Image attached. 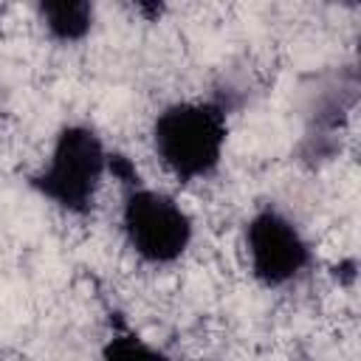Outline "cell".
I'll use <instances>...</instances> for the list:
<instances>
[{
	"instance_id": "obj_5",
	"label": "cell",
	"mask_w": 361,
	"mask_h": 361,
	"mask_svg": "<svg viewBox=\"0 0 361 361\" xmlns=\"http://www.w3.org/2000/svg\"><path fill=\"white\" fill-rule=\"evenodd\" d=\"M358 99V76L353 68L330 76L307 102V124L302 135L305 161H330L338 152V130Z\"/></svg>"
},
{
	"instance_id": "obj_2",
	"label": "cell",
	"mask_w": 361,
	"mask_h": 361,
	"mask_svg": "<svg viewBox=\"0 0 361 361\" xmlns=\"http://www.w3.org/2000/svg\"><path fill=\"white\" fill-rule=\"evenodd\" d=\"M107 147L87 124L59 127L51 155L28 178L31 189L71 217H85L96 206L99 186L107 175Z\"/></svg>"
},
{
	"instance_id": "obj_3",
	"label": "cell",
	"mask_w": 361,
	"mask_h": 361,
	"mask_svg": "<svg viewBox=\"0 0 361 361\" xmlns=\"http://www.w3.org/2000/svg\"><path fill=\"white\" fill-rule=\"evenodd\" d=\"M121 231L130 251L147 265L178 262L195 237V226L186 209L172 195L144 183L124 192Z\"/></svg>"
},
{
	"instance_id": "obj_7",
	"label": "cell",
	"mask_w": 361,
	"mask_h": 361,
	"mask_svg": "<svg viewBox=\"0 0 361 361\" xmlns=\"http://www.w3.org/2000/svg\"><path fill=\"white\" fill-rule=\"evenodd\" d=\"M99 361H172V358L164 350H158L155 344H149L147 338H141L138 333L118 327L104 341Z\"/></svg>"
},
{
	"instance_id": "obj_4",
	"label": "cell",
	"mask_w": 361,
	"mask_h": 361,
	"mask_svg": "<svg viewBox=\"0 0 361 361\" xmlns=\"http://www.w3.org/2000/svg\"><path fill=\"white\" fill-rule=\"evenodd\" d=\"M248 271L265 288H285L296 282L313 262L310 243L302 228L279 209H257L243 231Z\"/></svg>"
},
{
	"instance_id": "obj_6",
	"label": "cell",
	"mask_w": 361,
	"mask_h": 361,
	"mask_svg": "<svg viewBox=\"0 0 361 361\" xmlns=\"http://www.w3.org/2000/svg\"><path fill=\"white\" fill-rule=\"evenodd\" d=\"M96 8L87 0H48L37 3V20L54 42L73 45L82 42L93 28Z\"/></svg>"
},
{
	"instance_id": "obj_1",
	"label": "cell",
	"mask_w": 361,
	"mask_h": 361,
	"mask_svg": "<svg viewBox=\"0 0 361 361\" xmlns=\"http://www.w3.org/2000/svg\"><path fill=\"white\" fill-rule=\"evenodd\" d=\"M228 138V107L223 102L166 104L149 130L152 152L180 183L206 180L217 172Z\"/></svg>"
}]
</instances>
